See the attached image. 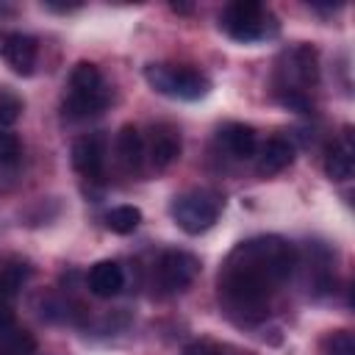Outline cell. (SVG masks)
Here are the masks:
<instances>
[{"instance_id":"obj_1","label":"cell","mask_w":355,"mask_h":355,"mask_svg":"<svg viewBox=\"0 0 355 355\" xmlns=\"http://www.w3.org/2000/svg\"><path fill=\"white\" fill-rule=\"evenodd\" d=\"M297 266V250L280 236H252L236 244L219 272V302L236 322H258L277 283Z\"/></svg>"},{"instance_id":"obj_2","label":"cell","mask_w":355,"mask_h":355,"mask_svg":"<svg viewBox=\"0 0 355 355\" xmlns=\"http://www.w3.org/2000/svg\"><path fill=\"white\" fill-rule=\"evenodd\" d=\"M108 105V86L92 61H78L69 72V97L64 114L72 119H89Z\"/></svg>"},{"instance_id":"obj_3","label":"cell","mask_w":355,"mask_h":355,"mask_svg":"<svg viewBox=\"0 0 355 355\" xmlns=\"http://www.w3.org/2000/svg\"><path fill=\"white\" fill-rule=\"evenodd\" d=\"M222 197L216 191H208V189H191V191H183L178 194L172 202H169V216L172 222L189 233V236H200L205 230H211L222 214Z\"/></svg>"},{"instance_id":"obj_4","label":"cell","mask_w":355,"mask_h":355,"mask_svg":"<svg viewBox=\"0 0 355 355\" xmlns=\"http://www.w3.org/2000/svg\"><path fill=\"white\" fill-rule=\"evenodd\" d=\"M144 78L147 83L164 94V97H175V100H202L211 92V80L191 67L183 64H150L144 67Z\"/></svg>"},{"instance_id":"obj_5","label":"cell","mask_w":355,"mask_h":355,"mask_svg":"<svg viewBox=\"0 0 355 355\" xmlns=\"http://www.w3.org/2000/svg\"><path fill=\"white\" fill-rule=\"evenodd\" d=\"M219 28L241 44L261 42L277 31L275 17L255 0H236V3L225 6L222 17H219Z\"/></svg>"},{"instance_id":"obj_6","label":"cell","mask_w":355,"mask_h":355,"mask_svg":"<svg viewBox=\"0 0 355 355\" xmlns=\"http://www.w3.org/2000/svg\"><path fill=\"white\" fill-rule=\"evenodd\" d=\"M283 58H286V67H280V72L286 75V80L280 83V92L305 94L311 86H316V80H319V55H316V47L297 44Z\"/></svg>"},{"instance_id":"obj_7","label":"cell","mask_w":355,"mask_h":355,"mask_svg":"<svg viewBox=\"0 0 355 355\" xmlns=\"http://www.w3.org/2000/svg\"><path fill=\"white\" fill-rule=\"evenodd\" d=\"M200 275V258L186 250H166L158 261V280L166 291H183Z\"/></svg>"},{"instance_id":"obj_8","label":"cell","mask_w":355,"mask_h":355,"mask_svg":"<svg viewBox=\"0 0 355 355\" xmlns=\"http://www.w3.org/2000/svg\"><path fill=\"white\" fill-rule=\"evenodd\" d=\"M36 55H39V47H36V39L33 36L19 33V31H11V33H3L0 36V58L8 64L11 72L25 75V78L33 75Z\"/></svg>"},{"instance_id":"obj_9","label":"cell","mask_w":355,"mask_h":355,"mask_svg":"<svg viewBox=\"0 0 355 355\" xmlns=\"http://www.w3.org/2000/svg\"><path fill=\"white\" fill-rule=\"evenodd\" d=\"M72 166H75V172H80L89 180L103 178V169H105V139L100 133H86V136L75 139V144H72Z\"/></svg>"},{"instance_id":"obj_10","label":"cell","mask_w":355,"mask_h":355,"mask_svg":"<svg viewBox=\"0 0 355 355\" xmlns=\"http://www.w3.org/2000/svg\"><path fill=\"white\" fill-rule=\"evenodd\" d=\"M294 161V147L291 141L275 136V139H266L258 150H255V172L261 178H269V175H277L283 172L288 164Z\"/></svg>"},{"instance_id":"obj_11","label":"cell","mask_w":355,"mask_h":355,"mask_svg":"<svg viewBox=\"0 0 355 355\" xmlns=\"http://www.w3.org/2000/svg\"><path fill=\"white\" fill-rule=\"evenodd\" d=\"M86 283H89V291H92L94 297L111 300V297H116V294L122 291V286H125V272H122V266H119L116 261H97V263L89 269Z\"/></svg>"},{"instance_id":"obj_12","label":"cell","mask_w":355,"mask_h":355,"mask_svg":"<svg viewBox=\"0 0 355 355\" xmlns=\"http://www.w3.org/2000/svg\"><path fill=\"white\" fill-rule=\"evenodd\" d=\"M150 164L155 169H166L178 155H180V133L172 125H155L150 136Z\"/></svg>"},{"instance_id":"obj_13","label":"cell","mask_w":355,"mask_h":355,"mask_svg":"<svg viewBox=\"0 0 355 355\" xmlns=\"http://www.w3.org/2000/svg\"><path fill=\"white\" fill-rule=\"evenodd\" d=\"M219 144L233 155V158H255L258 150V139H255V128L244 125V122H227L219 130Z\"/></svg>"},{"instance_id":"obj_14","label":"cell","mask_w":355,"mask_h":355,"mask_svg":"<svg viewBox=\"0 0 355 355\" xmlns=\"http://www.w3.org/2000/svg\"><path fill=\"white\" fill-rule=\"evenodd\" d=\"M352 169H355V147H352L349 130H344V136L327 147L324 172H327L330 180H349L352 178Z\"/></svg>"},{"instance_id":"obj_15","label":"cell","mask_w":355,"mask_h":355,"mask_svg":"<svg viewBox=\"0 0 355 355\" xmlns=\"http://www.w3.org/2000/svg\"><path fill=\"white\" fill-rule=\"evenodd\" d=\"M116 158L128 172H139L144 161V139L136 125H122L116 133Z\"/></svg>"},{"instance_id":"obj_16","label":"cell","mask_w":355,"mask_h":355,"mask_svg":"<svg viewBox=\"0 0 355 355\" xmlns=\"http://www.w3.org/2000/svg\"><path fill=\"white\" fill-rule=\"evenodd\" d=\"M141 225V211L136 205H116L105 214V227L116 236H128Z\"/></svg>"},{"instance_id":"obj_17","label":"cell","mask_w":355,"mask_h":355,"mask_svg":"<svg viewBox=\"0 0 355 355\" xmlns=\"http://www.w3.org/2000/svg\"><path fill=\"white\" fill-rule=\"evenodd\" d=\"M31 277V266L28 263H8L0 269V294L8 300L11 294H17L22 288V283Z\"/></svg>"},{"instance_id":"obj_18","label":"cell","mask_w":355,"mask_h":355,"mask_svg":"<svg viewBox=\"0 0 355 355\" xmlns=\"http://www.w3.org/2000/svg\"><path fill=\"white\" fill-rule=\"evenodd\" d=\"M19 114H22V100H19V94H17L14 89H8V86H0V125H3V128L14 125V122L19 119Z\"/></svg>"},{"instance_id":"obj_19","label":"cell","mask_w":355,"mask_h":355,"mask_svg":"<svg viewBox=\"0 0 355 355\" xmlns=\"http://www.w3.org/2000/svg\"><path fill=\"white\" fill-rule=\"evenodd\" d=\"M324 355H355V338L349 330H336L322 341Z\"/></svg>"},{"instance_id":"obj_20","label":"cell","mask_w":355,"mask_h":355,"mask_svg":"<svg viewBox=\"0 0 355 355\" xmlns=\"http://www.w3.org/2000/svg\"><path fill=\"white\" fill-rule=\"evenodd\" d=\"M22 155V144L14 130L0 125V164H17Z\"/></svg>"},{"instance_id":"obj_21","label":"cell","mask_w":355,"mask_h":355,"mask_svg":"<svg viewBox=\"0 0 355 355\" xmlns=\"http://www.w3.org/2000/svg\"><path fill=\"white\" fill-rule=\"evenodd\" d=\"M180 355H225V349L216 341H211V338H200V341L186 344Z\"/></svg>"},{"instance_id":"obj_22","label":"cell","mask_w":355,"mask_h":355,"mask_svg":"<svg viewBox=\"0 0 355 355\" xmlns=\"http://www.w3.org/2000/svg\"><path fill=\"white\" fill-rule=\"evenodd\" d=\"M8 324H14V313H11L8 300L0 294V327H8Z\"/></svg>"},{"instance_id":"obj_23","label":"cell","mask_w":355,"mask_h":355,"mask_svg":"<svg viewBox=\"0 0 355 355\" xmlns=\"http://www.w3.org/2000/svg\"><path fill=\"white\" fill-rule=\"evenodd\" d=\"M172 11H178V14H189V11H191V6H183V3H172Z\"/></svg>"},{"instance_id":"obj_24","label":"cell","mask_w":355,"mask_h":355,"mask_svg":"<svg viewBox=\"0 0 355 355\" xmlns=\"http://www.w3.org/2000/svg\"><path fill=\"white\" fill-rule=\"evenodd\" d=\"M0 355H6V349H3V347H0Z\"/></svg>"}]
</instances>
